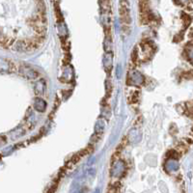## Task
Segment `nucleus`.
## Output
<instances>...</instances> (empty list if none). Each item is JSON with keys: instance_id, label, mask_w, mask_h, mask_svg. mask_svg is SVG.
<instances>
[{"instance_id": "nucleus-1", "label": "nucleus", "mask_w": 193, "mask_h": 193, "mask_svg": "<svg viewBox=\"0 0 193 193\" xmlns=\"http://www.w3.org/2000/svg\"><path fill=\"white\" fill-rule=\"evenodd\" d=\"M120 17L122 23L124 25H130V10H129V3L128 0H121L120 1Z\"/></svg>"}, {"instance_id": "nucleus-2", "label": "nucleus", "mask_w": 193, "mask_h": 193, "mask_svg": "<svg viewBox=\"0 0 193 193\" xmlns=\"http://www.w3.org/2000/svg\"><path fill=\"white\" fill-rule=\"evenodd\" d=\"M18 72L27 79H35L39 76V74L27 65H20L18 69Z\"/></svg>"}, {"instance_id": "nucleus-3", "label": "nucleus", "mask_w": 193, "mask_h": 193, "mask_svg": "<svg viewBox=\"0 0 193 193\" xmlns=\"http://www.w3.org/2000/svg\"><path fill=\"white\" fill-rule=\"evenodd\" d=\"M18 68L10 60L0 58V73H13L18 71Z\"/></svg>"}, {"instance_id": "nucleus-4", "label": "nucleus", "mask_w": 193, "mask_h": 193, "mask_svg": "<svg viewBox=\"0 0 193 193\" xmlns=\"http://www.w3.org/2000/svg\"><path fill=\"white\" fill-rule=\"evenodd\" d=\"M99 4H100V7H101V9H103V11H104V12L109 11L110 0H99Z\"/></svg>"}]
</instances>
